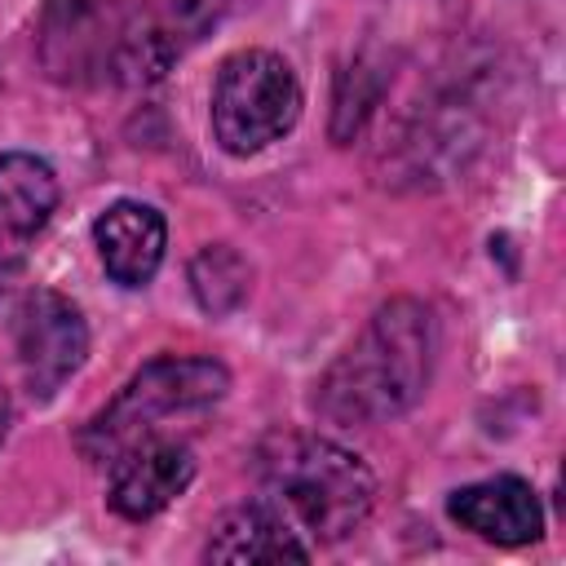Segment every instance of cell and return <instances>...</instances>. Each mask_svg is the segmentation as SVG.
Masks as SVG:
<instances>
[{
  "label": "cell",
  "instance_id": "1",
  "mask_svg": "<svg viewBox=\"0 0 566 566\" xmlns=\"http://www.w3.org/2000/svg\"><path fill=\"white\" fill-rule=\"evenodd\" d=\"M433 314L398 296L371 314L354 345L323 371L314 411L332 424H380L402 416L429 385Z\"/></svg>",
  "mask_w": 566,
  "mask_h": 566
},
{
  "label": "cell",
  "instance_id": "2",
  "mask_svg": "<svg viewBox=\"0 0 566 566\" xmlns=\"http://www.w3.org/2000/svg\"><path fill=\"white\" fill-rule=\"evenodd\" d=\"M256 478L261 500L314 539H345L363 526L376 500L371 469L318 433H274L256 451Z\"/></svg>",
  "mask_w": 566,
  "mask_h": 566
},
{
  "label": "cell",
  "instance_id": "3",
  "mask_svg": "<svg viewBox=\"0 0 566 566\" xmlns=\"http://www.w3.org/2000/svg\"><path fill=\"white\" fill-rule=\"evenodd\" d=\"M230 389V371L217 358H195V354H168L150 358L75 438L80 455L88 464L111 469L124 451L155 442V438H177L181 424L203 420Z\"/></svg>",
  "mask_w": 566,
  "mask_h": 566
},
{
  "label": "cell",
  "instance_id": "4",
  "mask_svg": "<svg viewBox=\"0 0 566 566\" xmlns=\"http://www.w3.org/2000/svg\"><path fill=\"white\" fill-rule=\"evenodd\" d=\"M301 115L296 71L270 49H239L212 80V137L230 155H256Z\"/></svg>",
  "mask_w": 566,
  "mask_h": 566
},
{
  "label": "cell",
  "instance_id": "5",
  "mask_svg": "<svg viewBox=\"0 0 566 566\" xmlns=\"http://www.w3.org/2000/svg\"><path fill=\"white\" fill-rule=\"evenodd\" d=\"M9 332H13L22 380L35 398H53L84 367L88 327H84V314L62 292H49V287L27 292L9 318Z\"/></svg>",
  "mask_w": 566,
  "mask_h": 566
},
{
  "label": "cell",
  "instance_id": "6",
  "mask_svg": "<svg viewBox=\"0 0 566 566\" xmlns=\"http://www.w3.org/2000/svg\"><path fill=\"white\" fill-rule=\"evenodd\" d=\"M195 482V451L186 438H155L133 451H124L111 464V491L106 504L124 522H146L164 513L186 486Z\"/></svg>",
  "mask_w": 566,
  "mask_h": 566
},
{
  "label": "cell",
  "instance_id": "7",
  "mask_svg": "<svg viewBox=\"0 0 566 566\" xmlns=\"http://www.w3.org/2000/svg\"><path fill=\"white\" fill-rule=\"evenodd\" d=\"M447 517L460 531H473L478 539L500 544V548H517V544H531V539L544 535L539 495L526 478H513V473L482 478V482H469V486L451 491L447 495Z\"/></svg>",
  "mask_w": 566,
  "mask_h": 566
},
{
  "label": "cell",
  "instance_id": "8",
  "mask_svg": "<svg viewBox=\"0 0 566 566\" xmlns=\"http://www.w3.org/2000/svg\"><path fill=\"white\" fill-rule=\"evenodd\" d=\"M221 9L226 0H159L137 18V27L119 35V71H128L133 80L164 75L172 57H181L221 18Z\"/></svg>",
  "mask_w": 566,
  "mask_h": 566
},
{
  "label": "cell",
  "instance_id": "9",
  "mask_svg": "<svg viewBox=\"0 0 566 566\" xmlns=\"http://www.w3.org/2000/svg\"><path fill=\"white\" fill-rule=\"evenodd\" d=\"M93 243L102 256V270L119 287H146L164 261L168 248V226L164 212L137 199H115L97 221H93Z\"/></svg>",
  "mask_w": 566,
  "mask_h": 566
},
{
  "label": "cell",
  "instance_id": "10",
  "mask_svg": "<svg viewBox=\"0 0 566 566\" xmlns=\"http://www.w3.org/2000/svg\"><path fill=\"white\" fill-rule=\"evenodd\" d=\"M203 557L234 562V566H243V562H310L314 548L265 500H248L217 522V531L203 544Z\"/></svg>",
  "mask_w": 566,
  "mask_h": 566
},
{
  "label": "cell",
  "instance_id": "11",
  "mask_svg": "<svg viewBox=\"0 0 566 566\" xmlns=\"http://www.w3.org/2000/svg\"><path fill=\"white\" fill-rule=\"evenodd\" d=\"M57 208V172L31 150L0 155V239L27 243Z\"/></svg>",
  "mask_w": 566,
  "mask_h": 566
},
{
  "label": "cell",
  "instance_id": "12",
  "mask_svg": "<svg viewBox=\"0 0 566 566\" xmlns=\"http://www.w3.org/2000/svg\"><path fill=\"white\" fill-rule=\"evenodd\" d=\"M248 279H252V270L230 243H208L190 261V287L208 314H230L248 296Z\"/></svg>",
  "mask_w": 566,
  "mask_h": 566
},
{
  "label": "cell",
  "instance_id": "13",
  "mask_svg": "<svg viewBox=\"0 0 566 566\" xmlns=\"http://www.w3.org/2000/svg\"><path fill=\"white\" fill-rule=\"evenodd\" d=\"M9 416H13V407H9V394L0 389V442H4V433H9Z\"/></svg>",
  "mask_w": 566,
  "mask_h": 566
}]
</instances>
